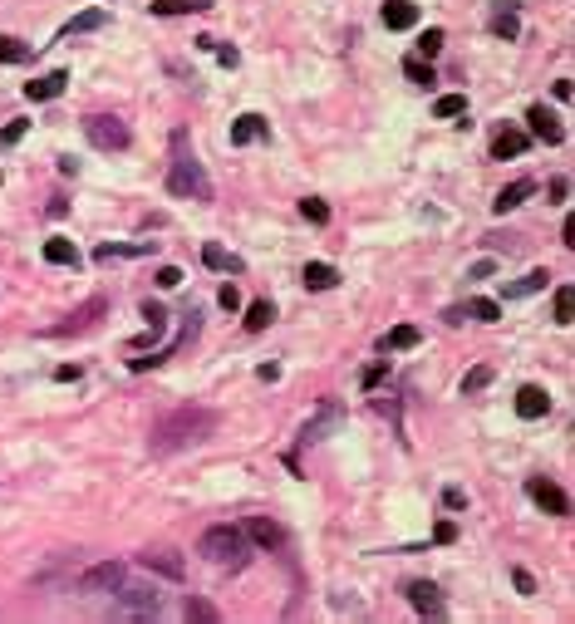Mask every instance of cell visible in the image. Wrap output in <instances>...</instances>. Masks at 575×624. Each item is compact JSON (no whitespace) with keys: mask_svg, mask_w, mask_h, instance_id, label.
I'll return each mask as SVG.
<instances>
[{"mask_svg":"<svg viewBox=\"0 0 575 624\" xmlns=\"http://www.w3.org/2000/svg\"><path fill=\"white\" fill-rule=\"evenodd\" d=\"M99 315H109V300H104V295L84 300L74 315H64V320H59L50 335H55V340H64V335H84V330H94V325H99Z\"/></svg>","mask_w":575,"mask_h":624,"instance_id":"6","label":"cell"},{"mask_svg":"<svg viewBox=\"0 0 575 624\" xmlns=\"http://www.w3.org/2000/svg\"><path fill=\"white\" fill-rule=\"evenodd\" d=\"M109 25V10H79L69 25H59V40H74V35H89V30H104Z\"/></svg>","mask_w":575,"mask_h":624,"instance_id":"16","label":"cell"},{"mask_svg":"<svg viewBox=\"0 0 575 624\" xmlns=\"http://www.w3.org/2000/svg\"><path fill=\"white\" fill-rule=\"evenodd\" d=\"M64 84H69V74H64V69H55V74H45V79L25 84V99H30V104H50V99H59V94H64Z\"/></svg>","mask_w":575,"mask_h":624,"instance_id":"15","label":"cell"},{"mask_svg":"<svg viewBox=\"0 0 575 624\" xmlns=\"http://www.w3.org/2000/svg\"><path fill=\"white\" fill-rule=\"evenodd\" d=\"M374 408H379L384 418H399V403H394V398H389V394H384V398H374Z\"/></svg>","mask_w":575,"mask_h":624,"instance_id":"49","label":"cell"},{"mask_svg":"<svg viewBox=\"0 0 575 624\" xmlns=\"http://www.w3.org/2000/svg\"><path fill=\"white\" fill-rule=\"evenodd\" d=\"M79 374H84V369H79V364H59V369H55V379H59V384H74V379H79Z\"/></svg>","mask_w":575,"mask_h":624,"instance_id":"48","label":"cell"},{"mask_svg":"<svg viewBox=\"0 0 575 624\" xmlns=\"http://www.w3.org/2000/svg\"><path fill=\"white\" fill-rule=\"evenodd\" d=\"M335 281H340V271H335L330 261H310V266H305V290H330Z\"/></svg>","mask_w":575,"mask_h":624,"instance_id":"22","label":"cell"},{"mask_svg":"<svg viewBox=\"0 0 575 624\" xmlns=\"http://www.w3.org/2000/svg\"><path fill=\"white\" fill-rule=\"evenodd\" d=\"M217 433V413L212 408H177V413H168V418H158L153 423V433H148V448L158 457L168 453H182V448H197V443H207Z\"/></svg>","mask_w":575,"mask_h":624,"instance_id":"1","label":"cell"},{"mask_svg":"<svg viewBox=\"0 0 575 624\" xmlns=\"http://www.w3.org/2000/svg\"><path fill=\"white\" fill-rule=\"evenodd\" d=\"M487 384H492V369H487V364H477V369L462 379V394H482Z\"/></svg>","mask_w":575,"mask_h":624,"instance_id":"37","label":"cell"},{"mask_svg":"<svg viewBox=\"0 0 575 624\" xmlns=\"http://www.w3.org/2000/svg\"><path fill=\"white\" fill-rule=\"evenodd\" d=\"M526 497L546 511V516H571V497H566L551 477H526Z\"/></svg>","mask_w":575,"mask_h":624,"instance_id":"8","label":"cell"},{"mask_svg":"<svg viewBox=\"0 0 575 624\" xmlns=\"http://www.w3.org/2000/svg\"><path fill=\"white\" fill-rule=\"evenodd\" d=\"M202 261H207L212 271H241V261L231 256L227 246H217V241H207V246H202Z\"/></svg>","mask_w":575,"mask_h":624,"instance_id":"25","label":"cell"},{"mask_svg":"<svg viewBox=\"0 0 575 624\" xmlns=\"http://www.w3.org/2000/svg\"><path fill=\"white\" fill-rule=\"evenodd\" d=\"M492 271H497V261H477V266H472V271H467V281H487V276H492Z\"/></svg>","mask_w":575,"mask_h":624,"instance_id":"47","label":"cell"},{"mask_svg":"<svg viewBox=\"0 0 575 624\" xmlns=\"http://www.w3.org/2000/svg\"><path fill=\"white\" fill-rule=\"evenodd\" d=\"M25 128H30L25 118H15V123H5V133H0V143H5V148H10V143H20V138H25Z\"/></svg>","mask_w":575,"mask_h":624,"instance_id":"39","label":"cell"},{"mask_svg":"<svg viewBox=\"0 0 575 624\" xmlns=\"http://www.w3.org/2000/svg\"><path fill=\"white\" fill-rule=\"evenodd\" d=\"M35 55L25 40H15V35H0V64H25V59Z\"/></svg>","mask_w":575,"mask_h":624,"instance_id":"29","label":"cell"},{"mask_svg":"<svg viewBox=\"0 0 575 624\" xmlns=\"http://www.w3.org/2000/svg\"><path fill=\"white\" fill-rule=\"evenodd\" d=\"M45 261H50V266H74V271H79L84 256H79V246H74L69 236H50V241H45Z\"/></svg>","mask_w":575,"mask_h":624,"instance_id":"19","label":"cell"},{"mask_svg":"<svg viewBox=\"0 0 575 624\" xmlns=\"http://www.w3.org/2000/svg\"><path fill=\"white\" fill-rule=\"evenodd\" d=\"M551 320H556V325H571V320H575V290H571V285H556V305H551Z\"/></svg>","mask_w":575,"mask_h":624,"instance_id":"27","label":"cell"},{"mask_svg":"<svg viewBox=\"0 0 575 624\" xmlns=\"http://www.w3.org/2000/svg\"><path fill=\"white\" fill-rule=\"evenodd\" d=\"M271 320H276L271 300H251V305H246V330H251V335H261V330H266Z\"/></svg>","mask_w":575,"mask_h":624,"instance_id":"26","label":"cell"},{"mask_svg":"<svg viewBox=\"0 0 575 624\" xmlns=\"http://www.w3.org/2000/svg\"><path fill=\"white\" fill-rule=\"evenodd\" d=\"M300 217H305L310 227H325V222H330V202H320V197H305V202H300Z\"/></svg>","mask_w":575,"mask_h":624,"instance_id":"31","label":"cell"},{"mask_svg":"<svg viewBox=\"0 0 575 624\" xmlns=\"http://www.w3.org/2000/svg\"><path fill=\"white\" fill-rule=\"evenodd\" d=\"M271 138V123L261 114H241L236 123H231V143L241 148V143H266Z\"/></svg>","mask_w":575,"mask_h":624,"instance_id":"13","label":"cell"},{"mask_svg":"<svg viewBox=\"0 0 575 624\" xmlns=\"http://www.w3.org/2000/svg\"><path fill=\"white\" fill-rule=\"evenodd\" d=\"M217 300H222V310H241V290H236V285H222Z\"/></svg>","mask_w":575,"mask_h":624,"instance_id":"43","label":"cell"},{"mask_svg":"<svg viewBox=\"0 0 575 624\" xmlns=\"http://www.w3.org/2000/svg\"><path fill=\"white\" fill-rule=\"evenodd\" d=\"M384 374H389V364H384V359H379V364H369V369H364V374H359V384H364V389H374V384H379V379H384Z\"/></svg>","mask_w":575,"mask_h":624,"instance_id":"41","label":"cell"},{"mask_svg":"<svg viewBox=\"0 0 575 624\" xmlns=\"http://www.w3.org/2000/svg\"><path fill=\"white\" fill-rule=\"evenodd\" d=\"M443 507L462 511V507H467V492H462V487H448V492H443Z\"/></svg>","mask_w":575,"mask_h":624,"instance_id":"44","label":"cell"},{"mask_svg":"<svg viewBox=\"0 0 575 624\" xmlns=\"http://www.w3.org/2000/svg\"><path fill=\"white\" fill-rule=\"evenodd\" d=\"M443 45H448V35H443V30H423V35H418V55H423V59H433Z\"/></svg>","mask_w":575,"mask_h":624,"instance_id":"36","label":"cell"},{"mask_svg":"<svg viewBox=\"0 0 575 624\" xmlns=\"http://www.w3.org/2000/svg\"><path fill=\"white\" fill-rule=\"evenodd\" d=\"M143 320H148V325H168V310H163L158 300H143Z\"/></svg>","mask_w":575,"mask_h":624,"instance_id":"40","label":"cell"},{"mask_svg":"<svg viewBox=\"0 0 575 624\" xmlns=\"http://www.w3.org/2000/svg\"><path fill=\"white\" fill-rule=\"evenodd\" d=\"M433 114L438 118H462L467 114V94H443V99L433 104Z\"/></svg>","mask_w":575,"mask_h":624,"instance_id":"34","label":"cell"},{"mask_svg":"<svg viewBox=\"0 0 575 624\" xmlns=\"http://www.w3.org/2000/svg\"><path fill=\"white\" fill-rule=\"evenodd\" d=\"M335 423H340V408L330 403V408H325V413H320L315 423H305V443H320V438H325V433H330Z\"/></svg>","mask_w":575,"mask_h":624,"instance_id":"28","label":"cell"},{"mask_svg":"<svg viewBox=\"0 0 575 624\" xmlns=\"http://www.w3.org/2000/svg\"><path fill=\"white\" fill-rule=\"evenodd\" d=\"M163 600L143 585H118V600H114V620H158Z\"/></svg>","mask_w":575,"mask_h":624,"instance_id":"5","label":"cell"},{"mask_svg":"<svg viewBox=\"0 0 575 624\" xmlns=\"http://www.w3.org/2000/svg\"><path fill=\"white\" fill-rule=\"evenodd\" d=\"M153 251H158V241H133V246H114V241H109V246H99L94 256H99V261H118V256H153Z\"/></svg>","mask_w":575,"mask_h":624,"instance_id":"23","label":"cell"},{"mask_svg":"<svg viewBox=\"0 0 575 624\" xmlns=\"http://www.w3.org/2000/svg\"><path fill=\"white\" fill-rule=\"evenodd\" d=\"M512 585H517V590H521V595H536V580H531V575H526V570H512Z\"/></svg>","mask_w":575,"mask_h":624,"instance_id":"46","label":"cell"},{"mask_svg":"<svg viewBox=\"0 0 575 624\" xmlns=\"http://www.w3.org/2000/svg\"><path fill=\"white\" fill-rule=\"evenodd\" d=\"M168 192L192 197V202H212V177L197 163V153H187V138L173 133V168H168Z\"/></svg>","mask_w":575,"mask_h":624,"instance_id":"2","label":"cell"},{"mask_svg":"<svg viewBox=\"0 0 575 624\" xmlns=\"http://www.w3.org/2000/svg\"><path fill=\"white\" fill-rule=\"evenodd\" d=\"M531 192H536V182H526V177H517V182H507V187L497 192L492 212H497V217H507V212H512V207H521V202H526Z\"/></svg>","mask_w":575,"mask_h":624,"instance_id":"18","label":"cell"},{"mask_svg":"<svg viewBox=\"0 0 575 624\" xmlns=\"http://www.w3.org/2000/svg\"><path fill=\"white\" fill-rule=\"evenodd\" d=\"M551 197H556V202H566V197H571V182H566V177H556V182H551Z\"/></svg>","mask_w":575,"mask_h":624,"instance_id":"51","label":"cell"},{"mask_svg":"<svg viewBox=\"0 0 575 624\" xmlns=\"http://www.w3.org/2000/svg\"><path fill=\"white\" fill-rule=\"evenodd\" d=\"M158 285H163V290H177V285H182V271H177V266H163V271H158Z\"/></svg>","mask_w":575,"mask_h":624,"instance_id":"45","label":"cell"},{"mask_svg":"<svg viewBox=\"0 0 575 624\" xmlns=\"http://www.w3.org/2000/svg\"><path fill=\"white\" fill-rule=\"evenodd\" d=\"M403 590H408V605H413L418 615H433V620H443V615H448V605H443V590H438L433 580H408Z\"/></svg>","mask_w":575,"mask_h":624,"instance_id":"10","label":"cell"},{"mask_svg":"<svg viewBox=\"0 0 575 624\" xmlns=\"http://www.w3.org/2000/svg\"><path fill=\"white\" fill-rule=\"evenodd\" d=\"M197 551H202L212 566H231V570H241L251 561V541H246L241 526H207L202 541H197Z\"/></svg>","mask_w":575,"mask_h":624,"instance_id":"3","label":"cell"},{"mask_svg":"<svg viewBox=\"0 0 575 624\" xmlns=\"http://www.w3.org/2000/svg\"><path fill=\"white\" fill-rule=\"evenodd\" d=\"M241 531H246V541H256V546H266V551H281V546H286V531H281L271 516H251Z\"/></svg>","mask_w":575,"mask_h":624,"instance_id":"12","label":"cell"},{"mask_svg":"<svg viewBox=\"0 0 575 624\" xmlns=\"http://www.w3.org/2000/svg\"><path fill=\"white\" fill-rule=\"evenodd\" d=\"M123 575H128L123 561H99V566H89L79 575V590L84 595H114L118 585H123Z\"/></svg>","mask_w":575,"mask_h":624,"instance_id":"7","label":"cell"},{"mask_svg":"<svg viewBox=\"0 0 575 624\" xmlns=\"http://www.w3.org/2000/svg\"><path fill=\"white\" fill-rule=\"evenodd\" d=\"M551 285V276L546 271H526L521 281H512L507 285V300H521V295H536V290H546Z\"/></svg>","mask_w":575,"mask_h":624,"instance_id":"24","label":"cell"},{"mask_svg":"<svg viewBox=\"0 0 575 624\" xmlns=\"http://www.w3.org/2000/svg\"><path fill=\"white\" fill-rule=\"evenodd\" d=\"M138 566L153 570V575H163V580H182V575H187V561L177 556L173 546H148V551L138 556Z\"/></svg>","mask_w":575,"mask_h":624,"instance_id":"9","label":"cell"},{"mask_svg":"<svg viewBox=\"0 0 575 624\" xmlns=\"http://www.w3.org/2000/svg\"><path fill=\"white\" fill-rule=\"evenodd\" d=\"M487 30H492L497 40H517V35H521L517 10H512V5H497V10H492V20H487Z\"/></svg>","mask_w":575,"mask_h":624,"instance_id":"21","label":"cell"},{"mask_svg":"<svg viewBox=\"0 0 575 624\" xmlns=\"http://www.w3.org/2000/svg\"><path fill=\"white\" fill-rule=\"evenodd\" d=\"M187 620H197V624H212V620H217V610H212L207 600H192V595H187Z\"/></svg>","mask_w":575,"mask_h":624,"instance_id":"38","label":"cell"},{"mask_svg":"<svg viewBox=\"0 0 575 624\" xmlns=\"http://www.w3.org/2000/svg\"><path fill=\"white\" fill-rule=\"evenodd\" d=\"M403 74H408L413 84H423V89H428V84H433V59L408 55V59H403Z\"/></svg>","mask_w":575,"mask_h":624,"instance_id":"30","label":"cell"},{"mask_svg":"<svg viewBox=\"0 0 575 624\" xmlns=\"http://www.w3.org/2000/svg\"><path fill=\"white\" fill-rule=\"evenodd\" d=\"M433 541H438V546H453V541H458V526H453V521H438Z\"/></svg>","mask_w":575,"mask_h":624,"instance_id":"42","label":"cell"},{"mask_svg":"<svg viewBox=\"0 0 575 624\" xmlns=\"http://www.w3.org/2000/svg\"><path fill=\"white\" fill-rule=\"evenodd\" d=\"M84 138H89L99 153H123V148L133 143L128 123H123L118 114H89L84 118Z\"/></svg>","mask_w":575,"mask_h":624,"instance_id":"4","label":"cell"},{"mask_svg":"<svg viewBox=\"0 0 575 624\" xmlns=\"http://www.w3.org/2000/svg\"><path fill=\"white\" fill-rule=\"evenodd\" d=\"M526 143H531V133H521V128H502L497 138H492V158H521L526 153Z\"/></svg>","mask_w":575,"mask_h":624,"instance_id":"17","label":"cell"},{"mask_svg":"<svg viewBox=\"0 0 575 624\" xmlns=\"http://www.w3.org/2000/svg\"><path fill=\"white\" fill-rule=\"evenodd\" d=\"M517 413L521 418H546L551 413V394L541 384H521L517 389Z\"/></svg>","mask_w":575,"mask_h":624,"instance_id":"14","label":"cell"},{"mask_svg":"<svg viewBox=\"0 0 575 624\" xmlns=\"http://www.w3.org/2000/svg\"><path fill=\"white\" fill-rule=\"evenodd\" d=\"M467 315H472V320H487V325H492V320H502V305H497V300H482V295H477V300H467Z\"/></svg>","mask_w":575,"mask_h":624,"instance_id":"35","label":"cell"},{"mask_svg":"<svg viewBox=\"0 0 575 624\" xmlns=\"http://www.w3.org/2000/svg\"><path fill=\"white\" fill-rule=\"evenodd\" d=\"M526 123H531V138H541L546 148L566 143V128H561V118L551 114L546 104H531V114H526Z\"/></svg>","mask_w":575,"mask_h":624,"instance_id":"11","label":"cell"},{"mask_svg":"<svg viewBox=\"0 0 575 624\" xmlns=\"http://www.w3.org/2000/svg\"><path fill=\"white\" fill-rule=\"evenodd\" d=\"M418 340H423V335H418L413 325H399V330L384 335V349H418Z\"/></svg>","mask_w":575,"mask_h":624,"instance_id":"32","label":"cell"},{"mask_svg":"<svg viewBox=\"0 0 575 624\" xmlns=\"http://www.w3.org/2000/svg\"><path fill=\"white\" fill-rule=\"evenodd\" d=\"M212 50H217V59H222V64H227V69H236V50H231V45H212Z\"/></svg>","mask_w":575,"mask_h":624,"instance_id":"50","label":"cell"},{"mask_svg":"<svg viewBox=\"0 0 575 624\" xmlns=\"http://www.w3.org/2000/svg\"><path fill=\"white\" fill-rule=\"evenodd\" d=\"M192 10H207L202 0H153V15H192Z\"/></svg>","mask_w":575,"mask_h":624,"instance_id":"33","label":"cell"},{"mask_svg":"<svg viewBox=\"0 0 575 624\" xmlns=\"http://www.w3.org/2000/svg\"><path fill=\"white\" fill-rule=\"evenodd\" d=\"M384 25H389V30H413V25H418V5H413V0H389V5H384Z\"/></svg>","mask_w":575,"mask_h":624,"instance_id":"20","label":"cell"}]
</instances>
